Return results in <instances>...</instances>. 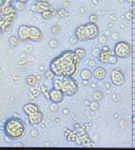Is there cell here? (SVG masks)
I'll return each instance as SVG.
<instances>
[{
    "instance_id": "cell-1",
    "label": "cell",
    "mask_w": 135,
    "mask_h": 150,
    "mask_svg": "<svg viewBox=\"0 0 135 150\" xmlns=\"http://www.w3.org/2000/svg\"><path fill=\"white\" fill-rule=\"evenodd\" d=\"M80 57L74 51L66 50L50 63V69L55 76L74 77L79 69Z\"/></svg>"
},
{
    "instance_id": "cell-2",
    "label": "cell",
    "mask_w": 135,
    "mask_h": 150,
    "mask_svg": "<svg viewBox=\"0 0 135 150\" xmlns=\"http://www.w3.org/2000/svg\"><path fill=\"white\" fill-rule=\"evenodd\" d=\"M4 131L11 139H21L25 134V124L19 118H10L5 122Z\"/></svg>"
},
{
    "instance_id": "cell-3",
    "label": "cell",
    "mask_w": 135,
    "mask_h": 150,
    "mask_svg": "<svg viewBox=\"0 0 135 150\" xmlns=\"http://www.w3.org/2000/svg\"><path fill=\"white\" fill-rule=\"evenodd\" d=\"M62 90L66 96L72 97L79 90V85L73 77H62Z\"/></svg>"
},
{
    "instance_id": "cell-4",
    "label": "cell",
    "mask_w": 135,
    "mask_h": 150,
    "mask_svg": "<svg viewBox=\"0 0 135 150\" xmlns=\"http://www.w3.org/2000/svg\"><path fill=\"white\" fill-rule=\"evenodd\" d=\"M114 54L118 58H128L131 54V45L126 41H119L114 47Z\"/></svg>"
},
{
    "instance_id": "cell-5",
    "label": "cell",
    "mask_w": 135,
    "mask_h": 150,
    "mask_svg": "<svg viewBox=\"0 0 135 150\" xmlns=\"http://www.w3.org/2000/svg\"><path fill=\"white\" fill-rule=\"evenodd\" d=\"M110 79H111V83L116 87H121L126 82V78L124 74L119 68H114L111 71Z\"/></svg>"
},
{
    "instance_id": "cell-6",
    "label": "cell",
    "mask_w": 135,
    "mask_h": 150,
    "mask_svg": "<svg viewBox=\"0 0 135 150\" xmlns=\"http://www.w3.org/2000/svg\"><path fill=\"white\" fill-rule=\"evenodd\" d=\"M85 31L87 41L93 40L99 36V28L96 23L89 22L85 24Z\"/></svg>"
},
{
    "instance_id": "cell-7",
    "label": "cell",
    "mask_w": 135,
    "mask_h": 150,
    "mask_svg": "<svg viewBox=\"0 0 135 150\" xmlns=\"http://www.w3.org/2000/svg\"><path fill=\"white\" fill-rule=\"evenodd\" d=\"M65 94L62 90H58L55 88H51L48 91V99L55 104L62 103L65 99Z\"/></svg>"
},
{
    "instance_id": "cell-8",
    "label": "cell",
    "mask_w": 135,
    "mask_h": 150,
    "mask_svg": "<svg viewBox=\"0 0 135 150\" xmlns=\"http://www.w3.org/2000/svg\"><path fill=\"white\" fill-rule=\"evenodd\" d=\"M29 39H30V41L39 43L44 39V34L40 28L35 26H30Z\"/></svg>"
},
{
    "instance_id": "cell-9",
    "label": "cell",
    "mask_w": 135,
    "mask_h": 150,
    "mask_svg": "<svg viewBox=\"0 0 135 150\" xmlns=\"http://www.w3.org/2000/svg\"><path fill=\"white\" fill-rule=\"evenodd\" d=\"M27 116H28V121L29 124H31L32 126H37L40 124L44 121V114L40 111L37 112L33 114L28 115Z\"/></svg>"
},
{
    "instance_id": "cell-10",
    "label": "cell",
    "mask_w": 135,
    "mask_h": 150,
    "mask_svg": "<svg viewBox=\"0 0 135 150\" xmlns=\"http://www.w3.org/2000/svg\"><path fill=\"white\" fill-rule=\"evenodd\" d=\"M29 32H30V26H28V25H21V26L19 27L18 31H17L19 39H20L22 42H24V43H26V42L30 41V39H29Z\"/></svg>"
},
{
    "instance_id": "cell-11",
    "label": "cell",
    "mask_w": 135,
    "mask_h": 150,
    "mask_svg": "<svg viewBox=\"0 0 135 150\" xmlns=\"http://www.w3.org/2000/svg\"><path fill=\"white\" fill-rule=\"evenodd\" d=\"M92 73H93V77L96 80H99V81L104 80L107 77V75H108L106 69L104 67H101V66L95 67Z\"/></svg>"
},
{
    "instance_id": "cell-12",
    "label": "cell",
    "mask_w": 135,
    "mask_h": 150,
    "mask_svg": "<svg viewBox=\"0 0 135 150\" xmlns=\"http://www.w3.org/2000/svg\"><path fill=\"white\" fill-rule=\"evenodd\" d=\"M23 110L25 112V113L28 116L31 114L35 113L37 112L40 111V108L36 104H33V103H28L27 105H25L23 108Z\"/></svg>"
},
{
    "instance_id": "cell-13",
    "label": "cell",
    "mask_w": 135,
    "mask_h": 150,
    "mask_svg": "<svg viewBox=\"0 0 135 150\" xmlns=\"http://www.w3.org/2000/svg\"><path fill=\"white\" fill-rule=\"evenodd\" d=\"M114 54V51H112L111 50H108V51H102L100 50V53L98 56V60L100 63L102 64H108V59L110 57L111 55Z\"/></svg>"
},
{
    "instance_id": "cell-14",
    "label": "cell",
    "mask_w": 135,
    "mask_h": 150,
    "mask_svg": "<svg viewBox=\"0 0 135 150\" xmlns=\"http://www.w3.org/2000/svg\"><path fill=\"white\" fill-rule=\"evenodd\" d=\"M74 35H76V37L78 39L79 41H81V42L87 41L86 36H85V24L78 26L75 30Z\"/></svg>"
},
{
    "instance_id": "cell-15",
    "label": "cell",
    "mask_w": 135,
    "mask_h": 150,
    "mask_svg": "<svg viewBox=\"0 0 135 150\" xmlns=\"http://www.w3.org/2000/svg\"><path fill=\"white\" fill-rule=\"evenodd\" d=\"M80 77L82 80H91L93 77V73L89 68H84L80 72Z\"/></svg>"
},
{
    "instance_id": "cell-16",
    "label": "cell",
    "mask_w": 135,
    "mask_h": 150,
    "mask_svg": "<svg viewBox=\"0 0 135 150\" xmlns=\"http://www.w3.org/2000/svg\"><path fill=\"white\" fill-rule=\"evenodd\" d=\"M52 87L53 88L58 89V90H62V77L61 76H56L53 79L52 81Z\"/></svg>"
},
{
    "instance_id": "cell-17",
    "label": "cell",
    "mask_w": 135,
    "mask_h": 150,
    "mask_svg": "<svg viewBox=\"0 0 135 150\" xmlns=\"http://www.w3.org/2000/svg\"><path fill=\"white\" fill-rule=\"evenodd\" d=\"M104 92L100 90H96L93 94H92V97L94 100L96 101H100L104 99Z\"/></svg>"
},
{
    "instance_id": "cell-18",
    "label": "cell",
    "mask_w": 135,
    "mask_h": 150,
    "mask_svg": "<svg viewBox=\"0 0 135 150\" xmlns=\"http://www.w3.org/2000/svg\"><path fill=\"white\" fill-rule=\"evenodd\" d=\"M74 52H75L76 54L80 57L81 60H82V59H84V58L86 57V54H87L86 50H85V49H84V48H82V47H78V48H77V49L74 50Z\"/></svg>"
},
{
    "instance_id": "cell-19",
    "label": "cell",
    "mask_w": 135,
    "mask_h": 150,
    "mask_svg": "<svg viewBox=\"0 0 135 150\" xmlns=\"http://www.w3.org/2000/svg\"><path fill=\"white\" fill-rule=\"evenodd\" d=\"M89 107V108H90L91 111L96 112V111H98V110L99 109L100 105H99V103L98 101L94 100V101H92L90 102Z\"/></svg>"
},
{
    "instance_id": "cell-20",
    "label": "cell",
    "mask_w": 135,
    "mask_h": 150,
    "mask_svg": "<svg viewBox=\"0 0 135 150\" xmlns=\"http://www.w3.org/2000/svg\"><path fill=\"white\" fill-rule=\"evenodd\" d=\"M44 76H45L46 79H47V80H53V79L55 77V73H54L51 69H48V70L45 71Z\"/></svg>"
},
{
    "instance_id": "cell-21",
    "label": "cell",
    "mask_w": 135,
    "mask_h": 150,
    "mask_svg": "<svg viewBox=\"0 0 135 150\" xmlns=\"http://www.w3.org/2000/svg\"><path fill=\"white\" fill-rule=\"evenodd\" d=\"M27 83L30 86H32V85H34L36 83H37V77L36 76H29L27 80Z\"/></svg>"
},
{
    "instance_id": "cell-22",
    "label": "cell",
    "mask_w": 135,
    "mask_h": 150,
    "mask_svg": "<svg viewBox=\"0 0 135 150\" xmlns=\"http://www.w3.org/2000/svg\"><path fill=\"white\" fill-rule=\"evenodd\" d=\"M118 62V57L114 54L110 56L109 59H108V64H117Z\"/></svg>"
},
{
    "instance_id": "cell-23",
    "label": "cell",
    "mask_w": 135,
    "mask_h": 150,
    "mask_svg": "<svg viewBox=\"0 0 135 150\" xmlns=\"http://www.w3.org/2000/svg\"><path fill=\"white\" fill-rule=\"evenodd\" d=\"M98 41L100 44H102V45H105L108 42V37L105 36L104 35H100L99 36V39H98Z\"/></svg>"
},
{
    "instance_id": "cell-24",
    "label": "cell",
    "mask_w": 135,
    "mask_h": 150,
    "mask_svg": "<svg viewBox=\"0 0 135 150\" xmlns=\"http://www.w3.org/2000/svg\"><path fill=\"white\" fill-rule=\"evenodd\" d=\"M42 17H43L44 19H46V20L50 19V18L51 17V12L50 10H44V11L42 12Z\"/></svg>"
},
{
    "instance_id": "cell-25",
    "label": "cell",
    "mask_w": 135,
    "mask_h": 150,
    "mask_svg": "<svg viewBox=\"0 0 135 150\" xmlns=\"http://www.w3.org/2000/svg\"><path fill=\"white\" fill-rule=\"evenodd\" d=\"M51 31H52V33L55 34V35H58V34H59L60 31H61V28H60L58 25H55V26L52 27Z\"/></svg>"
},
{
    "instance_id": "cell-26",
    "label": "cell",
    "mask_w": 135,
    "mask_h": 150,
    "mask_svg": "<svg viewBox=\"0 0 135 150\" xmlns=\"http://www.w3.org/2000/svg\"><path fill=\"white\" fill-rule=\"evenodd\" d=\"M78 42V39L76 37L75 35H72L71 38H70V43L72 44V45H76Z\"/></svg>"
},
{
    "instance_id": "cell-27",
    "label": "cell",
    "mask_w": 135,
    "mask_h": 150,
    "mask_svg": "<svg viewBox=\"0 0 135 150\" xmlns=\"http://www.w3.org/2000/svg\"><path fill=\"white\" fill-rule=\"evenodd\" d=\"M87 64H88V65L89 66L90 68H94L96 66V61L95 60H93V59H89V62Z\"/></svg>"
},
{
    "instance_id": "cell-28",
    "label": "cell",
    "mask_w": 135,
    "mask_h": 150,
    "mask_svg": "<svg viewBox=\"0 0 135 150\" xmlns=\"http://www.w3.org/2000/svg\"><path fill=\"white\" fill-rule=\"evenodd\" d=\"M111 39H112L113 40L116 41V40H119V37H120V35H119V32L114 31V32H112V33H111Z\"/></svg>"
},
{
    "instance_id": "cell-29",
    "label": "cell",
    "mask_w": 135,
    "mask_h": 150,
    "mask_svg": "<svg viewBox=\"0 0 135 150\" xmlns=\"http://www.w3.org/2000/svg\"><path fill=\"white\" fill-rule=\"evenodd\" d=\"M10 43L11 44V46L13 47H16L18 43V40L16 38V37H11L10 40Z\"/></svg>"
},
{
    "instance_id": "cell-30",
    "label": "cell",
    "mask_w": 135,
    "mask_h": 150,
    "mask_svg": "<svg viewBox=\"0 0 135 150\" xmlns=\"http://www.w3.org/2000/svg\"><path fill=\"white\" fill-rule=\"evenodd\" d=\"M50 47H51V48H53V49H55V48H56L57 47H58V41L56 40H51L50 41Z\"/></svg>"
},
{
    "instance_id": "cell-31",
    "label": "cell",
    "mask_w": 135,
    "mask_h": 150,
    "mask_svg": "<svg viewBox=\"0 0 135 150\" xmlns=\"http://www.w3.org/2000/svg\"><path fill=\"white\" fill-rule=\"evenodd\" d=\"M100 50H101L99 49V48H94L93 50H92V56L95 57H98V56H99V53H100Z\"/></svg>"
},
{
    "instance_id": "cell-32",
    "label": "cell",
    "mask_w": 135,
    "mask_h": 150,
    "mask_svg": "<svg viewBox=\"0 0 135 150\" xmlns=\"http://www.w3.org/2000/svg\"><path fill=\"white\" fill-rule=\"evenodd\" d=\"M98 21V18H97V16L96 14H92L89 16V21L92 22V23H96Z\"/></svg>"
},
{
    "instance_id": "cell-33",
    "label": "cell",
    "mask_w": 135,
    "mask_h": 150,
    "mask_svg": "<svg viewBox=\"0 0 135 150\" xmlns=\"http://www.w3.org/2000/svg\"><path fill=\"white\" fill-rule=\"evenodd\" d=\"M133 16V13H132V12H127V13H126V14H125L126 19V20H128V21L132 20Z\"/></svg>"
},
{
    "instance_id": "cell-34",
    "label": "cell",
    "mask_w": 135,
    "mask_h": 150,
    "mask_svg": "<svg viewBox=\"0 0 135 150\" xmlns=\"http://www.w3.org/2000/svg\"><path fill=\"white\" fill-rule=\"evenodd\" d=\"M102 51H108V50H110L111 49H110V47L108 46V45H103V47H102V48L100 49Z\"/></svg>"
},
{
    "instance_id": "cell-35",
    "label": "cell",
    "mask_w": 135,
    "mask_h": 150,
    "mask_svg": "<svg viewBox=\"0 0 135 150\" xmlns=\"http://www.w3.org/2000/svg\"><path fill=\"white\" fill-rule=\"evenodd\" d=\"M111 30H109V29H108V30H106L105 31H104V35L105 36H107V37H109V36H111Z\"/></svg>"
},
{
    "instance_id": "cell-36",
    "label": "cell",
    "mask_w": 135,
    "mask_h": 150,
    "mask_svg": "<svg viewBox=\"0 0 135 150\" xmlns=\"http://www.w3.org/2000/svg\"><path fill=\"white\" fill-rule=\"evenodd\" d=\"M97 87H98V84H97L96 82H92V83H91V88H92V89H96Z\"/></svg>"
},
{
    "instance_id": "cell-37",
    "label": "cell",
    "mask_w": 135,
    "mask_h": 150,
    "mask_svg": "<svg viewBox=\"0 0 135 150\" xmlns=\"http://www.w3.org/2000/svg\"><path fill=\"white\" fill-rule=\"evenodd\" d=\"M62 113L64 115H69L70 114V109L69 108H64L62 110Z\"/></svg>"
},
{
    "instance_id": "cell-38",
    "label": "cell",
    "mask_w": 135,
    "mask_h": 150,
    "mask_svg": "<svg viewBox=\"0 0 135 150\" xmlns=\"http://www.w3.org/2000/svg\"><path fill=\"white\" fill-rule=\"evenodd\" d=\"M110 19H111V21L112 22H115V21H116V20H117V18H116V17H115V15H111V16L110 17Z\"/></svg>"
},
{
    "instance_id": "cell-39",
    "label": "cell",
    "mask_w": 135,
    "mask_h": 150,
    "mask_svg": "<svg viewBox=\"0 0 135 150\" xmlns=\"http://www.w3.org/2000/svg\"><path fill=\"white\" fill-rule=\"evenodd\" d=\"M82 83H83V85L84 86H89V80H83V82H82Z\"/></svg>"
},
{
    "instance_id": "cell-40",
    "label": "cell",
    "mask_w": 135,
    "mask_h": 150,
    "mask_svg": "<svg viewBox=\"0 0 135 150\" xmlns=\"http://www.w3.org/2000/svg\"><path fill=\"white\" fill-rule=\"evenodd\" d=\"M89 104H90V101H88V100L85 101H84V103H83V105H84L85 106H89Z\"/></svg>"
},
{
    "instance_id": "cell-41",
    "label": "cell",
    "mask_w": 135,
    "mask_h": 150,
    "mask_svg": "<svg viewBox=\"0 0 135 150\" xmlns=\"http://www.w3.org/2000/svg\"><path fill=\"white\" fill-rule=\"evenodd\" d=\"M104 85H105V87H106V89H110V88H111V84H110V83H109V82L106 83Z\"/></svg>"
},
{
    "instance_id": "cell-42",
    "label": "cell",
    "mask_w": 135,
    "mask_h": 150,
    "mask_svg": "<svg viewBox=\"0 0 135 150\" xmlns=\"http://www.w3.org/2000/svg\"><path fill=\"white\" fill-rule=\"evenodd\" d=\"M17 1L18 2H20V3H27L28 1H29V0H17Z\"/></svg>"
},
{
    "instance_id": "cell-43",
    "label": "cell",
    "mask_w": 135,
    "mask_h": 150,
    "mask_svg": "<svg viewBox=\"0 0 135 150\" xmlns=\"http://www.w3.org/2000/svg\"><path fill=\"white\" fill-rule=\"evenodd\" d=\"M115 97H117V98H118V97H117V95H116V94H114L112 95V99H113L114 101H116V99H115Z\"/></svg>"
},
{
    "instance_id": "cell-44",
    "label": "cell",
    "mask_w": 135,
    "mask_h": 150,
    "mask_svg": "<svg viewBox=\"0 0 135 150\" xmlns=\"http://www.w3.org/2000/svg\"><path fill=\"white\" fill-rule=\"evenodd\" d=\"M132 122H133V123H134L135 124V114L133 116V117H132Z\"/></svg>"
},
{
    "instance_id": "cell-45",
    "label": "cell",
    "mask_w": 135,
    "mask_h": 150,
    "mask_svg": "<svg viewBox=\"0 0 135 150\" xmlns=\"http://www.w3.org/2000/svg\"><path fill=\"white\" fill-rule=\"evenodd\" d=\"M120 27H121L122 28H126V25H125V24H121Z\"/></svg>"
},
{
    "instance_id": "cell-46",
    "label": "cell",
    "mask_w": 135,
    "mask_h": 150,
    "mask_svg": "<svg viewBox=\"0 0 135 150\" xmlns=\"http://www.w3.org/2000/svg\"><path fill=\"white\" fill-rule=\"evenodd\" d=\"M108 27H109L110 28H111L113 27V25H112V24H111V23H109V24H108Z\"/></svg>"
},
{
    "instance_id": "cell-47",
    "label": "cell",
    "mask_w": 135,
    "mask_h": 150,
    "mask_svg": "<svg viewBox=\"0 0 135 150\" xmlns=\"http://www.w3.org/2000/svg\"><path fill=\"white\" fill-rule=\"evenodd\" d=\"M78 127L79 128V127H80V125H79L78 123H76V124H75V128H78Z\"/></svg>"
},
{
    "instance_id": "cell-48",
    "label": "cell",
    "mask_w": 135,
    "mask_h": 150,
    "mask_svg": "<svg viewBox=\"0 0 135 150\" xmlns=\"http://www.w3.org/2000/svg\"><path fill=\"white\" fill-rule=\"evenodd\" d=\"M133 135H135V129L133 130Z\"/></svg>"
},
{
    "instance_id": "cell-49",
    "label": "cell",
    "mask_w": 135,
    "mask_h": 150,
    "mask_svg": "<svg viewBox=\"0 0 135 150\" xmlns=\"http://www.w3.org/2000/svg\"><path fill=\"white\" fill-rule=\"evenodd\" d=\"M115 117H118V114H116V115H115Z\"/></svg>"
},
{
    "instance_id": "cell-50",
    "label": "cell",
    "mask_w": 135,
    "mask_h": 150,
    "mask_svg": "<svg viewBox=\"0 0 135 150\" xmlns=\"http://www.w3.org/2000/svg\"><path fill=\"white\" fill-rule=\"evenodd\" d=\"M36 1H40V0H36Z\"/></svg>"
}]
</instances>
